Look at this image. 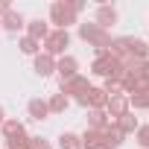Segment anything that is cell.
I'll list each match as a JSON object with an SVG mask.
<instances>
[{"instance_id": "obj_19", "label": "cell", "mask_w": 149, "mask_h": 149, "mask_svg": "<svg viewBox=\"0 0 149 149\" xmlns=\"http://www.w3.org/2000/svg\"><path fill=\"white\" fill-rule=\"evenodd\" d=\"M0 129H3V137L9 140V137H15V134H21V132H24V123H21V120H12V117H6Z\"/></svg>"}, {"instance_id": "obj_21", "label": "cell", "mask_w": 149, "mask_h": 149, "mask_svg": "<svg viewBox=\"0 0 149 149\" xmlns=\"http://www.w3.org/2000/svg\"><path fill=\"white\" fill-rule=\"evenodd\" d=\"M18 47H21V53H26V56H38V53H41V41H35V38H29V35H24Z\"/></svg>"}, {"instance_id": "obj_22", "label": "cell", "mask_w": 149, "mask_h": 149, "mask_svg": "<svg viewBox=\"0 0 149 149\" xmlns=\"http://www.w3.org/2000/svg\"><path fill=\"white\" fill-rule=\"evenodd\" d=\"M29 143H32V137H29L26 132H21V134H15V137H9V140H6V146H9V149H29Z\"/></svg>"}, {"instance_id": "obj_12", "label": "cell", "mask_w": 149, "mask_h": 149, "mask_svg": "<svg viewBox=\"0 0 149 149\" xmlns=\"http://www.w3.org/2000/svg\"><path fill=\"white\" fill-rule=\"evenodd\" d=\"M26 111H29V117H32V120H47V117H50V108H47V100H38V97L26 102Z\"/></svg>"}, {"instance_id": "obj_6", "label": "cell", "mask_w": 149, "mask_h": 149, "mask_svg": "<svg viewBox=\"0 0 149 149\" xmlns=\"http://www.w3.org/2000/svg\"><path fill=\"white\" fill-rule=\"evenodd\" d=\"M129 111V97H108V102H105V114H108V120L114 123V120H120L123 114Z\"/></svg>"}, {"instance_id": "obj_4", "label": "cell", "mask_w": 149, "mask_h": 149, "mask_svg": "<svg viewBox=\"0 0 149 149\" xmlns=\"http://www.w3.org/2000/svg\"><path fill=\"white\" fill-rule=\"evenodd\" d=\"M67 44H70V32L67 29H53L47 38H44V50L41 53H47V56H64V50H67Z\"/></svg>"}, {"instance_id": "obj_9", "label": "cell", "mask_w": 149, "mask_h": 149, "mask_svg": "<svg viewBox=\"0 0 149 149\" xmlns=\"http://www.w3.org/2000/svg\"><path fill=\"white\" fill-rule=\"evenodd\" d=\"M26 35H29V38H35V41H44V38L50 35V26H47V21H41V18H32V21L26 24Z\"/></svg>"}, {"instance_id": "obj_14", "label": "cell", "mask_w": 149, "mask_h": 149, "mask_svg": "<svg viewBox=\"0 0 149 149\" xmlns=\"http://www.w3.org/2000/svg\"><path fill=\"white\" fill-rule=\"evenodd\" d=\"M53 70H56V58L47 56V53H38L35 56V73H38V76H50Z\"/></svg>"}, {"instance_id": "obj_15", "label": "cell", "mask_w": 149, "mask_h": 149, "mask_svg": "<svg viewBox=\"0 0 149 149\" xmlns=\"http://www.w3.org/2000/svg\"><path fill=\"white\" fill-rule=\"evenodd\" d=\"M85 102H88V108H105V102H108V97H105V91L102 88H88V94H85Z\"/></svg>"}, {"instance_id": "obj_3", "label": "cell", "mask_w": 149, "mask_h": 149, "mask_svg": "<svg viewBox=\"0 0 149 149\" xmlns=\"http://www.w3.org/2000/svg\"><path fill=\"white\" fill-rule=\"evenodd\" d=\"M50 21L56 24V29H67L70 24H76V9L70 0H58L50 6Z\"/></svg>"}, {"instance_id": "obj_17", "label": "cell", "mask_w": 149, "mask_h": 149, "mask_svg": "<svg viewBox=\"0 0 149 149\" xmlns=\"http://www.w3.org/2000/svg\"><path fill=\"white\" fill-rule=\"evenodd\" d=\"M114 126H117L123 134H134V132H137V117H134L132 111H126L120 120H114Z\"/></svg>"}, {"instance_id": "obj_20", "label": "cell", "mask_w": 149, "mask_h": 149, "mask_svg": "<svg viewBox=\"0 0 149 149\" xmlns=\"http://www.w3.org/2000/svg\"><path fill=\"white\" fill-rule=\"evenodd\" d=\"M58 146H61V149H82V137L73 134V132H64V134L58 137Z\"/></svg>"}, {"instance_id": "obj_7", "label": "cell", "mask_w": 149, "mask_h": 149, "mask_svg": "<svg viewBox=\"0 0 149 149\" xmlns=\"http://www.w3.org/2000/svg\"><path fill=\"white\" fill-rule=\"evenodd\" d=\"M56 73L61 76V82H64V79H73V76L79 73V61L73 58V56H67V53H64V56L56 61Z\"/></svg>"}, {"instance_id": "obj_11", "label": "cell", "mask_w": 149, "mask_h": 149, "mask_svg": "<svg viewBox=\"0 0 149 149\" xmlns=\"http://www.w3.org/2000/svg\"><path fill=\"white\" fill-rule=\"evenodd\" d=\"M82 149H108V146H105V137H102V132L85 129V134H82Z\"/></svg>"}, {"instance_id": "obj_1", "label": "cell", "mask_w": 149, "mask_h": 149, "mask_svg": "<svg viewBox=\"0 0 149 149\" xmlns=\"http://www.w3.org/2000/svg\"><path fill=\"white\" fill-rule=\"evenodd\" d=\"M91 70L97 73V76H102V79H123V64L105 50V53H97V58H94V64H91Z\"/></svg>"}, {"instance_id": "obj_10", "label": "cell", "mask_w": 149, "mask_h": 149, "mask_svg": "<svg viewBox=\"0 0 149 149\" xmlns=\"http://www.w3.org/2000/svg\"><path fill=\"white\" fill-rule=\"evenodd\" d=\"M108 123H111V120H108L105 108H91V111H88V129H94V132H102Z\"/></svg>"}, {"instance_id": "obj_23", "label": "cell", "mask_w": 149, "mask_h": 149, "mask_svg": "<svg viewBox=\"0 0 149 149\" xmlns=\"http://www.w3.org/2000/svg\"><path fill=\"white\" fill-rule=\"evenodd\" d=\"M102 91H105V97H120L123 94V85H120V79H105Z\"/></svg>"}, {"instance_id": "obj_16", "label": "cell", "mask_w": 149, "mask_h": 149, "mask_svg": "<svg viewBox=\"0 0 149 149\" xmlns=\"http://www.w3.org/2000/svg\"><path fill=\"white\" fill-rule=\"evenodd\" d=\"M0 24H3V29H6V32H18V29L24 26V15H21V12H15V9H9V12L3 15V21H0Z\"/></svg>"}, {"instance_id": "obj_5", "label": "cell", "mask_w": 149, "mask_h": 149, "mask_svg": "<svg viewBox=\"0 0 149 149\" xmlns=\"http://www.w3.org/2000/svg\"><path fill=\"white\" fill-rule=\"evenodd\" d=\"M88 88H91V82H88L85 76H79V73H76L73 79H64V82H61V91H58V94H64L67 100H70V97H76V100H79V97L88 94Z\"/></svg>"}, {"instance_id": "obj_26", "label": "cell", "mask_w": 149, "mask_h": 149, "mask_svg": "<svg viewBox=\"0 0 149 149\" xmlns=\"http://www.w3.org/2000/svg\"><path fill=\"white\" fill-rule=\"evenodd\" d=\"M3 120H6V114H3V105H0V126H3Z\"/></svg>"}, {"instance_id": "obj_18", "label": "cell", "mask_w": 149, "mask_h": 149, "mask_svg": "<svg viewBox=\"0 0 149 149\" xmlns=\"http://www.w3.org/2000/svg\"><path fill=\"white\" fill-rule=\"evenodd\" d=\"M70 105V100L64 97V94H53L50 100H47V108H50V114H64V108Z\"/></svg>"}, {"instance_id": "obj_25", "label": "cell", "mask_w": 149, "mask_h": 149, "mask_svg": "<svg viewBox=\"0 0 149 149\" xmlns=\"http://www.w3.org/2000/svg\"><path fill=\"white\" fill-rule=\"evenodd\" d=\"M29 149H53L44 137H32V143H29Z\"/></svg>"}, {"instance_id": "obj_13", "label": "cell", "mask_w": 149, "mask_h": 149, "mask_svg": "<svg viewBox=\"0 0 149 149\" xmlns=\"http://www.w3.org/2000/svg\"><path fill=\"white\" fill-rule=\"evenodd\" d=\"M102 137H105V146H108V149H117V146L126 140V134H123V132H120L114 123H108V126L102 129Z\"/></svg>"}, {"instance_id": "obj_24", "label": "cell", "mask_w": 149, "mask_h": 149, "mask_svg": "<svg viewBox=\"0 0 149 149\" xmlns=\"http://www.w3.org/2000/svg\"><path fill=\"white\" fill-rule=\"evenodd\" d=\"M137 143L140 149H149V126H137Z\"/></svg>"}, {"instance_id": "obj_2", "label": "cell", "mask_w": 149, "mask_h": 149, "mask_svg": "<svg viewBox=\"0 0 149 149\" xmlns=\"http://www.w3.org/2000/svg\"><path fill=\"white\" fill-rule=\"evenodd\" d=\"M79 38L88 41L97 53H105V50L111 47V35H108L105 29H100L97 24H79Z\"/></svg>"}, {"instance_id": "obj_8", "label": "cell", "mask_w": 149, "mask_h": 149, "mask_svg": "<svg viewBox=\"0 0 149 149\" xmlns=\"http://www.w3.org/2000/svg\"><path fill=\"white\" fill-rule=\"evenodd\" d=\"M100 29H105L108 32V26H114L117 24V9L114 6H108V3H102V6H97V21H94Z\"/></svg>"}]
</instances>
